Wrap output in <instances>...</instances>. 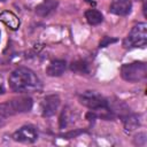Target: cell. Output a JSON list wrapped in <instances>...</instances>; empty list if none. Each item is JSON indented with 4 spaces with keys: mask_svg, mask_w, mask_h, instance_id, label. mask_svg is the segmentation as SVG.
Masks as SVG:
<instances>
[{
    "mask_svg": "<svg viewBox=\"0 0 147 147\" xmlns=\"http://www.w3.org/2000/svg\"><path fill=\"white\" fill-rule=\"evenodd\" d=\"M9 86L16 93H31L41 88V82L31 69L20 67L10 74Z\"/></svg>",
    "mask_w": 147,
    "mask_h": 147,
    "instance_id": "1",
    "label": "cell"
},
{
    "mask_svg": "<svg viewBox=\"0 0 147 147\" xmlns=\"http://www.w3.org/2000/svg\"><path fill=\"white\" fill-rule=\"evenodd\" d=\"M32 99L29 96H20L6 102L0 103V116L8 117L16 114L28 113L32 108Z\"/></svg>",
    "mask_w": 147,
    "mask_h": 147,
    "instance_id": "2",
    "label": "cell"
},
{
    "mask_svg": "<svg viewBox=\"0 0 147 147\" xmlns=\"http://www.w3.org/2000/svg\"><path fill=\"white\" fill-rule=\"evenodd\" d=\"M78 100L91 111H106L109 109L108 101L96 91H85L78 95Z\"/></svg>",
    "mask_w": 147,
    "mask_h": 147,
    "instance_id": "3",
    "label": "cell"
},
{
    "mask_svg": "<svg viewBox=\"0 0 147 147\" xmlns=\"http://www.w3.org/2000/svg\"><path fill=\"white\" fill-rule=\"evenodd\" d=\"M121 76L124 80L130 83L140 82L147 77V64L140 61L123 64L121 68Z\"/></svg>",
    "mask_w": 147,
    "mask_h": 147,
    "instance_id": "4",
    "label": "cell"
},
{
    "mask_svg": "<svg viewBox=\"0 0 147 147\" xmlns=\"http://www.w3.org/2000/svg\"><path fill=\"white\" fill-rule=\"evenodd\" d=\"M146 44H147V24L138 23L131 29L130 33L127 34L124 41V46L144 48Z\"/></svg>",
    "mask_w": 147,
    "mask_h": 147,
    "instance_id": "5",
    "label": "cell"
},
{
    "mask_svg": "<svg viewBox=\"0 0 147 147\" xmlns=\"http://www.w3.org/2000/svg\"><path fill=\"white\" fill-rule=\"evenodd\" d=\"M13 139L22 144H32L38 139V131L33 125H24L13 133Z\"/></svg>",
    "mask_w": 147,
    "mask_h": 147,
    "instance_id": "6",
    "label": "cell"
},
{
    "mask_svg": "<svg viewBox=\"0 0 147 147\" xmlns=\"http://www.w3.org/2000/svg\"><path fill=\"white\" fill-rule=\"evenodd\" d=\"M60 98L56 94H51L47 95L42 101H41V114L44 117H51L55 115L60 107Z\"/></svg>",
    "mask_w": 147,
    "mask_h": 147,
    "instance_id": "7",
    "label": "cell"
},
{
    "mask_svg": "<svg viewBox=\"0 0 147 147\" xmlns=\"http://www.w3.org/2000/svg\"><path fill=\"white\" fill-rule=\"evenodd\" d=\"M131 9H132L131 0H113L110 3L109 11L118 16H125L131 13Z\"/></svg>",
    "mask_w": 147,
    "mask_h": 147,
    "instance_id": "8",
    "label": "cell"
},
{
    "mask_svg": "<svg viewBox=\"0 0 147 147\" xmlns=\"http://www.w3.org/2000/svg\"><path fill=\"white\" fill-rule=\"evenodd\" d=\"M65 68H67L65 61H63V60H54L46 68V74L48 76H51V77H59L64 72Z\"/></svg>",
    "mask_w": 147,
    "mask_h": 147,
    "instance_id": "9",
    "label": "cell"
},
{
    "mask_svg": "<svg viewBox=\"0 0 147 147\" xmlns=\"http://www.w3.org/2000/svg\"><path fill=\"white\" fill-rule=\"evenodd\" d=\"M0 22H2L11 30H16L20 26V18L10 10H3L0 13Z\"/></svg>",
    "mask_w": 147,
    "mask_h": 147,
    "instance_id": "10",
    "label": "cell"
},
{
    "mask_svg": "<svg viewBox=\"0 0 147 147\" xmlns=\"http://www.w3.org/2000/svg\"><path fill=\"white\" fill-rule=\"evenodd\" d=\"M57 7V1L56 0H44L41 3H39L36 7V13L37 15L45 17L52 14Z\"/></svg>",
    "mask_w": 147,
    "mask_h": 147,
    "instance_id": "11",
    "label": "cell"
},
{
    "mask_svg": "<svg viewBox=\"0 0 147 147\" xmlns=\"http://www.w3.org/2000/svg\"><path fill=\"white\" fill-rule=\"evenodd\" d=\"M122 119H123L125 130L129 131V132L136 130V129L140 125L139 117H138V115H136V114H129V113H127L126 115L122 116Z\"/></svg>",
    "mask_w": 147,
    "mask_h": 147,
    "instance_id": "12",
    "label": "cell"
},
{
    "mask_svg": "<svg viewBox=\"0 0 147 147\" xmlns=\"http://www.w3.org/2000/svg\"><path fill=\"white\" fill-rule=\"evenodd\" d=\"M85 18L88 24L91 25H98L103 21L102 14L96 9H88L85 11Z\"/></svg>",
    "mask_w": 147,
    "mask_h": 147,
    "instance_id": "13",
    "label": "cell"
},
{
    "mask_svg": "<svg viewBox=\"0 0 147 147\" xmlns=\"http://www.w3.org/2000/svg\"><path fill=\"white\" fill-rule=\"evenodd\" d=\"M71 70L77 72V74H87L90 70H88V64L86 61L84 60H78V61H75L71 63Z\"/></svg>",
    "mask_w": 147,
    "mask_h": 147,
    "instance_id": "14",
    "label": "cell"
},
{
    "mask_svg": "<svg viewBox=\"0 0 147 147\" xmlns=\"http://www.w3.org/2000/svg\"><path fill=\"white\" fill-rule=\"evenodd\" d=\"M71 118V115H70V111L68 108H64L63 111H62V115L60 117V126L61 127H65L68 124H69V119Z\"/></svg>",
    "mask_w": 147,
    "mask_h": 147,
    "instance_id": "15",
    "label": "cell"
},
{
    "mask_svg": "<svg viewBox=\"0 0 147 147\" xmlns=\"http://www.w3.org/2000/svg\"><path fill=\"white\" fill-rule=\"evenodd\" d=\"M116 41H117V39H115V38H110V37H103V38L100 40L99 46H100V47H106V46H108L109 44H111V42H116Z\"/></svg>",
    "mask_w": 147,
    "mask_h": 147,
    "instance_id": "16",
    "label": "cell"
},
{
    "mask_svg": "<svg viewBox=\"0 0 147 147\" xmlns=\"http://www.w3.org/2000/svg\"><path fill=\"white\" fill-rule=\"evenodd\" d=\"M5 92V88H3V84H2V78L0 77V94H2Z\"/></svg>",
    "mask_w": 147,
    "mask_h": 147,
    "instance_id": "17",
    "label": "cell"
},
{
    "mask_svg": "<svg viewBox=\"0 0 147 147\" xmlns=\"http://www.w3.org/2000/svg\"><path fill=\"white\" fill-rule=\"evenodd\" d=\"M3 124H5V121H3V117H1V116H0V127H1V126H2Z\"/></svg>",
    "mask_w": 147,
    "mask_h": 147,
    "instance_id": "18",
    "label": "cell"
},
{
    "mask_svg": "<svg viewBox=\"0 0 147 147\" xmlns=\"http://www.w3.org/2000/svg\"><path fill=\"white\" fill-rule=\"evenodd\" d=\"M85 1H86V2H88V3H93V5L95 3V2L93 1V0H85Z\"/></svg>",
    "mask_w": 147,
    "mask_h": 147,
    "instance_id": "19",
    "label": "cell"
},
{
    "mask_svg": "<svg viewBox=\"0 0 147 147\" xmlns=\"http://www.w3.org/2000/svg\"><path fill=\"white\" fill-rule=\"evenodd\" d=\"M0 1H6V0H0Z\"/></svg>",
    "mask_w": 147,
    "mask_h": 147,
    "instance_id": "20",
    "label": "cell"
},
{
    "mask_svg": "<svg viewBox=\"0 0 147 147\" xmlns=\"http://www.w3.org/2000/svg\"><path fill=\"white\" fill-rule=\"evenodd\" d=\"M0 37H1V32H0Z\"/></svg>",
    "mask_w": 147,
    "mask_h": 147,
    "instance_id": "21",
    "label": "cell"
}]
</instances>
